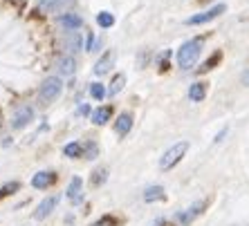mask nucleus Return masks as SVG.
<instances>
[{
	"instance_id": "nucleus-1",
	"label": "nucleus",
	"mask_w": 249,
	"mask_h": 226,
	"mask_svg": "<svg viewBox=\"0 0 249 226\" xmlns=\"http://www.w3.org/2000/svg\"><path fill=\"white\" fill-rule=\"evenodd\" d=\"M200 52H202V41L200 38H191V41H186L184 45L178 49V65H180L182 70H191L196 61L200 58Z\"/></svg>"
},
{
	"instance_id": "nucleus-2",
	"label": "nucleus",
	"mask_w": 249,
	"mask_h": 226,
	"mask_svg": "<svg viewBox=\"0 0 249 226\" xmlns=\"http://www.w3.org/2000/svg\"><path fill=\"white\" fill-rule=\"evenodd\" d=\"M61 92H63V81H61V76H47L45 81L41 83V87H38V103H43V105L52 103Z\"/></svg>"
},
{
	"instance_id": "nucleus-3",
	"label": "nucleus",
	"mask_w": 249,
	"mask_h": 226,
	"mask_svg": "<svg viewBox=\"0 0 249 226\" xmlns=\"http://www.w3.org/2000/svg\"><path fill=\"white\" fill-rule=\"evenodd\" d=\"M186 150H189V141H178V144H173L162 155V159H160V168H162V170H171L173 166H178V163H180V159L186 155Z\"/></svg>"
},
{
	"instance_id": "nucleus-4",
	"label": "nucleus",
	"mask_w": 249,
	"mask_h": 226,
	"mask_svg": "<svg viewBox=\"0 0 249 226\" xmlns=\"http://www.w3.org/2000/svg\"><path fill=\"white\" fill-rule=\"evenodd\" d=\"M61 47H63V52L68 54V56L81 52L83 49V36L79 34V32H65L63 41H61Z\"/></svg>"
},
{
	"instance_id": "nucleus-5",
	"label": "nucleus",
	"mask_w": 249,
	"mask_h": 226,
	"mask_svg": "<svg viewBox=\"0 0 249 226\" xmlns=\"http://www.w3.org/2000/svg\"><path fill=\"white\" fill-rule=\"evenodd\" d=\"M227 12V5H215V7H211V9H207V12H202V14H196V16H191V18H186V25H204V23H209V20H213V18H218L220 14H225Z\"/></svg>"
},
{
	"instance_id": "nucleus-6",
	"label": "nucleus",
	"mask_w": 249,
	"mask_h": 226,
	"mask_svg": "<svg viewBox=\"0 0 249 226\" xmlns=\"http://www.w3.org/2000/svg\"><path fill=\"white\" fill-rule=\"evenodd\" d=\"M32 119H34V108H32V105H20L12 116V128L14 130H20V128H25Z\"/></svg>"
},
{
	"instance_id": "nucleus-7",
	"label": "nucleus",
	"mask_w": 249,
	"mask_h": 226,
	"mask_svg": "<svg viewBox=\"0 0 249 226\" xmlns=\"http://www.w3.org/2000/svg\"><path fill=\"white\" fill-rule=\"evenodd\" d=\"M61 202V197L58 195H50V197H45L38 206H36V210H34V220H45L47 215L52 213L54 209H56V204Z\"/></svg>"
},
{
	"instance_id": "nucleus-8",
	"label": "nucleus",
	"mask_w": 249,
	"mask_h": 226,
	"mask_svg": "<svg viewBox=\"0 0 249 226\" xmlns=\"http://www.w3.org/2000/svg\"><path fill=\"white\" fill-rule=\"evenodd\" d=\"M74 5V0H41L38 2V9L41 12H52V14H58L61 16V12H65L68 7Z\"/></svg>"
},
{
	"instance_id": "nucleus-9",
	"label": "nucleus",
	"mask_w": 249,
	"mask_h": 226,
	"mask_svg": "<svg viewBox=\"0 0 249 226\" xmlns=\"http://www.w3.org/2000/svg\"><path fill=\"white\" fill-rule=\"evenodd\" d=\"M65 195H68V199L72 204H81L83 202V179L81 177H72Z\"/></svg>"
},
{
	"instance_id": "nucleus-10",
	"label": "nucleus",
	"mask_w": 249,
	"mask_h": 226,
	"mask_svg": "<svg viewBox=\"0 0 249 226\" xmlns=\"http://www.w3.org/2000/svg\"><path fill=\"white\" fill-rule=\"evenodd\" d=\"M54 181H56V175L50 173V170H41V173H36L34 177H32V186L38 188V191H47Z\"/></svg>"
},
{
	"instance_id": "nucleus-11",
	"label": "nucleus",
	"mask_w": 249,
	"mask_h": 226,
	"mask_svg": "<svg viewBox=\"0 0 249 226\" xmlns=\"http://www.w3.org/2000/svg\"><path fill=\"white\" fill-rule=\"evenodd\" d=\"M202 209H204V202H196V204H191L186 210H182L180 215H178V222H180L182 226H189L193 220H196L197 215L202 213Z\"/></svg>"
},
{
	"instance_id": "nucleus-12",
	"label": "nucleus",
	"mask_w": 249,
	"mask_h": 226,
	"mask_svg": "<svg viewBox=\"0 0 249 226\" xmlns=\"http://www.w3.org/2000/svg\"><path fill=\"white\" fill-rule=\"evenodd\" d=\"M112 65H115V52H112V49H108V52H106L104 56L97 61V65H94V74L104 76L106 72H110Z\"/></svg>"
},
{
	"instance_id": "nucleus-13",
	"label": "nucleus",
	"mask_w": 249,
	"mask_h": 226,
	"mask_svg": "<svg viewBox=\"0 0 249 226\" xmlns=\"http://www.w3.org/2000/svg\"><path fill=\"white\" fill-rule=\"evenodd\" d=\"M56 70L61 72L63 76H72L76 72V61H74V56H61V58H56Z\"/></svg>"
},
{
	"instance_id": "nucleus-14",
	"label": "nucleus",
	"mask_w": 249,
	"mask_h": 226,
	"mask_svg": "<svg viewBox=\"0 0 249 226\" xmlns=\"http://www.w3.org/2000/svg\"><path fill=\"white\" fill-rule=\"evenodd\" d=\"M58 23L63 25V27H68V29H79V27H83V18L79 16V14L65 12V14L58 16Z\"/></svg>"
},
{
	"instance_id": "nucleus-15",
	"label": "nucleus",
	"mask_w": 249,
	"mask_h": 226,
	"mask_svg": "<svg viewBox=\"0 0 249 226\" xmlns=\"http://www.w3.org/2000/svg\"><path fill=\"white\" fill-rule=\"evenodd\" d=\"M130 128H133V116L128 114V112L119 114V119L115 121V132L119 134V137H126V134L130 132Z\"/></svg>"
},
{
	"instance_id": "nucleus-16",
	"label": "nucleus",
	"mask_w": 249,
	"mask_h": 226,
	"mask_svg": "<svg viewBox=\"0 0 249 226\" xmlns=\"http://www.w3.org/2000/svg\"><path fill=\"white\" fill-rule=\"evenodd\" d=\"M112 116V108L110 105H104V108H99V110L92 112V123L94 126H104V123L110 121Z\"/></svg>"
},
{
	"instance_id": "nucleus-17",
	"label": "nucleus",
	"mask_w": 249,
	"mask_h": 226,
	"mask_svg": "<svg viewBox=\"0 0 249 226\" xmlns=\"http://www.w3.org/2000/svg\"><path fill=\"white\" fill-rule=\"evenodd\" d=\"M204 97H207V85H204V83H193V85L189 87V99L191 101L200 103Z\"/></svg>"
},
{
	"instance_id": "nucleus-18",
	"label": "nucleus",
	"mask_w": 249,
	"mask_h": 226,
	"mask_svg": "<svg viewBox=\"0 0 249 226\" xmlns=\"http://www.w3.org/2000/svg\"><path fill=\"white\" fill-rule=\"evenodd\" d=\"M157 199H164V188L162 186H148L144 193V202H157Z\"/></svg>"
},
{
	"instance_id": "nucleus-19",
	"label": "nucleus",
	"mask_w": 249,
	"mask_h": 226,
	"mask_svg": "<svg viewBox=\"0 0 249 226\" xmlns=\"http://www.w3.org/2000/svg\"><path fill=\"white\" fill-rule=\"evenodd\" d=\"M124 85H126V76L124 74H117L115 79H112V83H110V87H108V94L110 97H115V94H119L124 90Z\"/></svg>"
},
{
	"instance_id": "nucleus-20",
	"label": "nucleus",
	"mask_w": 249,
	"mask_h": 226,
	"mask_svg": "<svg viewBox=\"0 0 249 226\" xmlns=\"http://www.w3.org/2000/svg\"><path fill=\"white\" fill-rule=\"evenodd\" d=\"M63 155L70 157V159H76V157L83 155V145L76 144V141H72V144H68V145L63 148Z\"/></svg>"
},
{
	"instance_id": "nucleus-21",
	"label": "nucleus",
	"mask_w": 249,
	"mask_h": 226,
	"mask_svg": "<svg viewBox=\"0 0 249 226\" xmlns=\"http://www.w3.org/2000/svg\"><path fill=\"white\" fill-rule=\"evenodd\" d=\"M97 23H99V27L108 29V27H112V25H115V16H112L110 12H101L97 16Z\"/></svg>"
},
{
	"instance_id": "nucleus-22",
	"label": "nucleus",
	"mask_w": 249,
	"mask_h": 226,
	"mask_svg": "<svg viewBox=\"0 0 249 226\" xmlns=\"http://www.w3.org/2000/svg\"><path fill=\"white\" fill-rule=\"evenodd\" d=\"M90 94H92L94 101H104L106 94H108V90H106L101 83H92V85H90Z\"/></svg>"
},
{
	"instance_id": "nucleus-23",
	"label": "nucleus",
	"mask_w": 249,
	"mask_h": 226,
	"mask_svg": "<svg viewBox=\"0 0 249 226\" xmlns=\"http://www.w3.org/2000/svg\"><path fill=\"white\" fill-rule=\"evenodd\" d=\"M106 179H108V170L106 168H97L92 173V186L94 188H99L101 184H106Z\"/></svg>"
},
{
	"instance_id": "nucleus-24",
	"label": "nucleus",
	"mask_w": 249,
	"mask_h": 226,
	"mask_svg": "<svg viewBox=\"0 0 249 226\" xmlns=\"http://www.w3.org/2000/svg\"><path fill=\"white\" fill-rule=\"evenodd\" d=\"M220 58H222V54H220V52H215L213 56L209 58V61H204V63L200 65V72H209V70H213L215 65L220 63Z\"/></svg>"
},
{
	"instance_id": "nucleus-25",
	"label": "nucleus",
	"mask_w": 249,
	"mask_h": 226,
	"mask_svg": "<svg viewBox=\"0 0 249 226\" xmlns=\"http://www.w3.org/2000/svg\"><path fill=\"white\" fill-rule=\"evenodd\" d=\"M18 188H20V184H18V181H9V184H5L2 188H0V199L7 197V195H12V193H16Z\"/></svg>"
},
{
	"instance_id": "nucleus-26",
	"label": "nucleus",
	"mask_w": 249,
	"mask_h": 226,
	"mask_svg": "<svg viewBox=\"0 0 249 226\" xmlns=\"http://www.w3.org/2000/svg\"><path fill=\"white\" fill-rule=\"evenodd\" d=\"M92 226H117V220L115 217H110V215H106V217H101L99 222H94Z\"/></svg>"
},
{
	"instance_id": "nucleus-27",
	"label": "nucleus",
	"mask_w": 249,
	"mask_h": 226,
	"mask_svg": "<svg viewBox=\"0 0 249 226\" xmlns=\"http://www.w3.org/2000/svg\"><path fill=\"white\" fill-rule=\"evenodd\" d=\"M86 157L88 159H94V157H97V144H88L86 145Z\"/></svg>"
},
{
	"instance_id": "nucleus-28",
	"label": "nucleus",
	"mask_w": 249,
	"mask_h": 226,
	"mask_svg": "<svg viewBox=\"0 0 249 226\" xmlns=\"http://www.w3.org/2000/svg\"><path fill=\"white\" fill-rule=\"evenodd\" d=\"M79 114H90V105H79Z\"/></svg>"
},
{
	"instance_id": "nucleus-29",
	"label": "nucleus",
	"mask_w": 249,
	"mask_h": 226,
	"mask_svg": "<svg viewBox=\"0 0 249 226\" xmlns=\"http://www.w3.org/2000/svg\"><path fill=\"white\" fill-rule=\"evenodd\" d=\"M243 83H245V85H249V72H247V74L243 76Z\"/></svg>"
}]
</instances>
